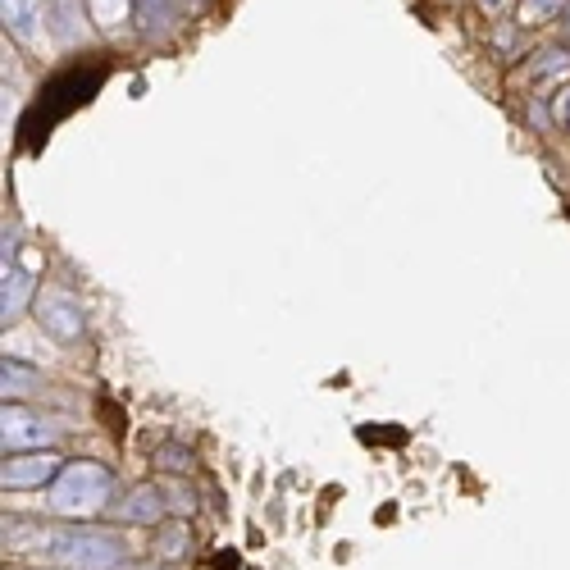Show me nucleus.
<instances>
[{
  "label": "nucleus",
  "mask_w": 570,
  "mask_h": 570,
  "mask_svg": "<svg viewBox=\"0 0 570 570\" xmlns=\"http://www.w3.org/2000/svg\"><path fill=\"white\" fill-rule=\"evenodd\" d=\"M137 5H142L146 19H151V14H160V0H137Z\"/></svg>",
  "instance_id": "obj_11"
},
{
  "label": "nucleus",
  "mask_w": 570,
  "mask_h": 570,
  "mask_svg": "<svg viewBox=\"0 0 570 570\" xmlns=\"http://www.w3.org/2000/svg\"><path fill=\"white\" fill-rule=\"evenodd\" d=\"M160 552H165V557H174V552H183V539H178V529H174V534H169L165 543H160Z\"/></svg>",
  "instance_id": "obj_10"
},
{
  "label": "nucleus",
  "mask_w": 570,
  "mask_h": 570,
  "mask_svg": "<svg viewBox=\"0 0 570 570\" xmlns=\"http://www.w3.org/2000/svg\"><path fill=\"white\" fill-rule=\"evenodd\" d=\"M32 552L46 557V566H64V570H114L124 561V543L101 529H55L32 539Z\"/></svg>",
  "instance_id": "obj_1"
},
{
  "label": "nucleus",
  "mask_w": 570,
  "mask_h": 570,
  "mask_svg": "<svg viewBox=\"0 0 570 570\" xmlns=\"http://www.w3.org/2000/svg\"><path fill=\"white\" fill-rule=\"evenodd\" d=\"M42 329L46 333H55V338H78L83 333V306H78V297H69V292H60V288H51L42 297Z\"/></svg>",
  "instance_id": "obj_4"
},
{
  "label": "nucleus",
  "mask_w": 570,
  "mask_h": 570,
  "mask_svg": "<svg viewBox=\"0 0 570 570\" xmlns=\"http://www.w3.org/2000/svg\"><path fill=\"white\" fill-rule=\"evenodd\" d=\"M5 23L19 32L23 42H32V32H37V0H5Z\"/></svg>",
  "instance_id": "obj_7"
},
{
  "label": "nucleus",
  "mask_w": 570,
  "mask_h": 570,
  "mask_svg": "<svg viewBox=\"0 0 570 570\" xmlns=\"http://www.w3.org/2000/svg\"><path fill=\"white\" fill-rule=\"evenodd\" d=\"M23 297H28V274H19V270L5 265V315H19Z\"/></svg>",
  "instance_id": "obj_8"
},
{
  "label": "nucleus",
  "mask_w": 570,
  "mask_h": 570,
  "mask_svg": "<svg viewBox=\"0 0 570 570\" xmlns=\"http://www.w3.org/2000/svg\"><path fill=\"white\" fill-rule=\"evenodd\" d=\"M28 384H32V374L19 361H5V393H28Z\"/></svg>",
  "instance_id": "obj_9"
},
{
  "label": "nucleus",
  "mask_w": 570,
  "mask_h": 570,
  "mask_svg": "<svg viewBox=\"0 0 570 570\" xmlns=\"http://www.w3.org/2000/svg\"><path fill=\"white\" fill-rule=\"evenodd\" d=\"M110 470L105 466H92V461H78V466H64L60 479L51 484V498H46V507L55 511V516H96V511L110 502Z\"/></svg>",
  "instance_id": "obj_2"
},
{
  "label": "nucleus",
  "mask_w": 570,
  "mask_h": 570,
  "mask_svg": "<svg viewBox=\"0 0 570 570\" xmlns=\"http://www.w3.org/2000/svg\"><path fill=\"white\" fill-rule=\"evenodd\" d=\"M46 479H60V456L55 452H14L5 461V488H37Z\"/></svg>",
  "instance_id": "obj_3"
},
{
  "label": "nucleus",
  "mask_w": 570,
  "mask_h": 570,
  "mask_svg": "<svg viewBox=\"0 0 570 570\" xmlns=\"http://www.w3.org/2000/svg\"><path fill=\"white\" fill-rule=\"evenodd\" d=\"M119 516L133 520V525H156L160 516H165V502H160V488H137V493H128L124 502H119Z\"/></svg>",
  "instance_id": "obj_6"
},
{
  "label": "nucleus",
  "mask_w": 570,
  "mask_h": 570,
  "mask_svg": "<svg viewBox=\"0 0 570 570\" xmlns=\"http://www.w3.org/2000/svg\"><path fill=\"white\" fill-rule=\"evenodd\" d=\"M488 5H502V0H488Z\"/></svg>",
  "instance_id": "obj_12"
},
{
  "label": "nucleus",
  "mask_w": 570,
  "mask_h": 570,
  "mask_svg": "<svg viewBox=\"0 0 570 570\" xmlns=\"http://www.w3.org/2000/svg\"><path fill=\"white\" fill-rule=\"evenodd\" d=\"M55 438L51 425L42 420H28L23 411H5V447L10 452H28V447H46Z\"/></svg>",
  "instance_id": "obj_5"
}]
</instances>
